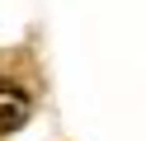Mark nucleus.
Returning a JSON list of instances; mask_svg holds the SVG:
<instances>
[{"instance_id":"f257e3e1","label":"nucleus","mask_w":146,"mask_h":141,"mask_svg":"<svg viewBox=\"0 0 146 141\" xmlns=\"http://www.w3.org/2000/svg\"><path fill=\"white\" fill-rule=\"evenodd\" d=\"M29 113H33V99H29L14 80H5V75H0V136L19 132L24 122H29Z\"/></svg>"}]
</instances>
